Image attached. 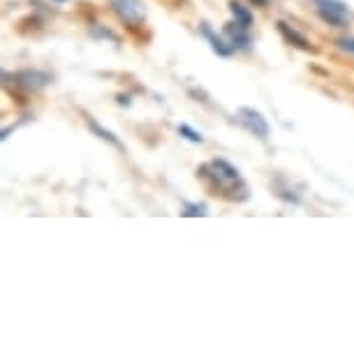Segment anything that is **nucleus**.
Masks as SVG:
<instances>
[{
	"label": "nucleus",
	"mask_w": 354,
	"mask_h": 354,
	"mask_svg": "<svg viewBox=\"0 0 354 354\" xmlns=\"http://www.w3.org/2000/svg\"><path fill=\"white\" fill-rule=\"evenodd\" d=\"M315 12L331 28H347L352 19V12L343 0H315Z\"/></svg>",
	"instance_id": "1"
},
{
	"label": "nucleus",
	"mask_w": 354,
	"mask_h": 354,
	"mask_svg": "<svg viewBox=\"0 0 354 354\" xmlns=\"http://www.w3.org/2000/svg\"><path fill=\"white\" fill-rule=\"evenodd\" d=\"M111 12L130 28H139L146 19V8L142 0H111Z\"/></svg>",
	"instance_id": "2"
},
{
	"label": "nucleus",
	"mask_w": 354,
	"mask_h": 354,
	"mask_svg": "<svg viewBox=\"0 0 354 354\" xmlns=\"http://www.w3.org/2000/svg\"><path fill=\"white\" fill-rule=\"evenodd\" d=\"M236 121L243 125L245 130L250 132V135H255L257 139H269L271 135V125L269 121L262 116V111L252 109V106H241V109L236 111Z\"/></svg>",
	"instance_id": "3"
},
{
	"label": "nucleus",
	"mask_w": 354,
	"mask_h": 354,
	"mask_svg": "<svg viewBox=\"0 0 354 354\" xmlns=\"http://www.w3.org/2000/svg\"><path fill=\"white\" fill-rule=\"evenodd\" d=\"M12 79L24 91H42L44 86H49L53 82V77L42 70H19L12 75Z\"/></svg>",
	"instance_id": "4"
},
{
	"label": "nucleus",
	"mask_w": 354,
	"mask_h": 354,
	"mask_svg": "<svg viewBox=\"0 0 354 354\" xmlns=\"http://www.w3.org/2000/svg\"><path fill=\"white\" fill-rule=\"evenodd\" d=\"M276 28H278L280 35H283L285 42H287V44H292L294 49L310 51V53H315V51H317V46H313V42L304 35V32H299L297 28H294V26H290L287 21H278V24H276Z\"/></svg>",
	"instance_id": "5"
},
{
	"label": "nucleus",
	"mask_w": 354,
	"mask_h": 354,
	"mask_svg": "<svg viewBox=\"0 0 354 354\" xmlns=\"http://www.w3.org/2000/svg\"><path fill=\"white\" fill-rule=\"evenodd\" d=\"M225 37L230 39V44H232L234 51H248L250 46H252L250 30L243 28V26H239L236 21H234V19H232L230 24H225Z\"/></svg>",
	"instance_id": "6"
},
{
	"label": "nucleus",
	"mask_w": 354,
	"mask_h": 354,
	"mask_svg": "<svg viewBox=\"0 0 354 354\" xmlns=\"http://www.w3.org/2000/svg\"><path fill=\"white\" fill-rule=\"evenodd\" d=\"M199 35H202V37L206 39V42L211 44V51L216 53V56H220V58H230L232 53H234L232 44H230V42H225V39L220 37L218 32L213 30L211 26L206 24V21H202V24H199Z\"/></svg>",
	"instance_id": "7"
},
{
	"label": "nucleus",
	"mask_w": 354,
	"mask_h": 354,
	"mask_svg": "<svg viewBox=\"0 0 354 354\" xmlns=\"http://www.w3.org/2000/svg\"><path fill=\"white\" fill-rule=\"evenodd\" d=\"M227 8H230L232 19L239 26H243V28H248V30L252 28V21H255V19H252V12L248 8H243V5L236 3V0H230V5H227Z\"/></svg>",
	"instance_id": "8"
},
{
	"label": "nucleus",
	"mask_w": 354,
	"mask_h": 354,
	"mask_svg": "<svg viewBox=\"0 0 354 354\" xmlns=\"http://www.w3.org/2000/svg\"><path fill=\"white\" fill-rule=\"evenodd\" d=\"M211 167L216 169L220 176H225V178H232V181H243L241 178V171L234 167L230 160H225V158H216V160H211Z\"/></svg>",
	"instance_id": "9"
},
{
	"label": "nucleus",
	"mask_w": 354,
	"mask_h": 354,
	"mask_svg": "<svg viewBox=\"0 0 354 354\" xmlns=\"http://www.w3.org/2000/svg\"><path fill=\"white\" fill-rule=\"evenodd\" d=\"M86 125H88V128H91L93 132H95V135H97L100 139H104V142H109L111 146H116L118 151H123V144H121V139H118L116 135H113L111 130H104L102 125H100V123L95 121V118H91V116H88V121H86Z\"/></svg>",
	"instance_id": "10"
},
{
	"label": "nucleus",
	"mask_w": 354,
	"mask_h": 354,
	"mask_svg": "<svg viewBox=\"0 0 354 354\" xmlns=\"http://www.w3.org/2000/svg\"><path fill=\"white\" fill-rule=\"evenodd\" d=\"M181 216H188V218H199V216H209V209H206V204H195V202H185L183 204V211Z\"/></svg>",
	"instance_id": "11"
},
{
	"label": "nucleus",
	"mask_w": 354,
	"mask_h": 354,
	"mask_svg": "<svg viewBox=\"0 0 354 354\" xmlns=\"http://www.w3.org/2000/svg\"><path fill=\"white\" fill-rule=\"evenodd\" d=\"M178 135H181L183 139H188V142H192V144H202L204 142L202 132H197L195 128H190V125H185V123L178 125Z\"/></svg>",
	"instance_id": "12"
},
{
	"label": "nucleus",
	"mask_w": 354,
	"mask_h": 354,
	"mask_svg": "<svg viewBox=\"0 0 354 354\" xmlns=\"http://www.w3.org/2000/svg\"><path fill=\"white\" fill-rule=\"evenodd\" d=\"M336 46H338L340 51H345V53H354V37H350V35L338 37L336 39Z\"/></svg>",
	"instance_id": "13"
},
{
	"label": "nucleus",
	"mask_w": 354,
	"mask_h": 354,
	"mask_svg": "<svg viewBox=\"0 0 354 354\" xmlns=\"http://www.w3.org/2000/svg\"><path fill=\"white\" fill-rule=\"evenodd\" d=\"M93 35H95V37H109V39H113V42H118V35H116V32L102 30L100 26H93Z\"/></svg>",
	"instance_id": "14"
},
{
	"label": "nucleus",
	"mask_w": 354,
	"mask_h": 354,
	"mask_svg": "<svg viewBox=\"0 0 354 354\" xmlns=\"http://www.w3.org/2000/svg\"><path fill=\"white\" fill-rule=\"evenodd\" d=\"M252 5H255V8H266V5L271 3V0H250Z\"/></svg>",
	"instance_id": "15"
},
{
	"label": "nucleus",
	"mask_w": 354,
	"mask_h": 354,
	"mask_svg": "<svg viewBox=\"0 0 354 354\" xmlns=\"http://www.w3.org/2000/svg\"><path fill=\"white\" fill-rule=\"evenodd\" d=\"M118 104H130V97H125V95H118Z\"/></svg>",
	"instance_id": "16"
},
{
	"label": "nucleus",
	"mask_w": 354,
	"mask_h": 354,
	"mask_svg": "<svg viewBox=\"0 0 354 354\" xmlns=\"http://www.w3.org/2000/svg\"><path fill=\"white\" fill-rule=\"evenodd\" d=\"M53 3H68V0H53Z\"/></svg>",
	"instance_id": "17"
}]
</instances>
